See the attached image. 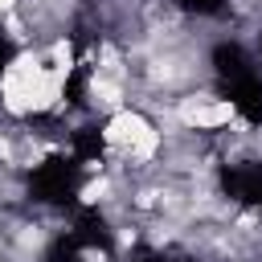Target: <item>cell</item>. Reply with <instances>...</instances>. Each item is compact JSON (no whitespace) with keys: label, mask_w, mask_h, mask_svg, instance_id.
Returning <instances> with one entry per match:
<instances>
[{"label":"cell","mask_w":262,"mask_h":262,"mask_svg":"<svg viewBox=\"0 0 262 262\" xmlns=\"http://www.w3.org/2000/svg\"><path fill=\"white\" fill-rule=\"evenodd\" d=\"M16 8H20V0H0V20H4L8 12H16Z\"/></svg>","instance_id":"cell-1"}]
</instances>
